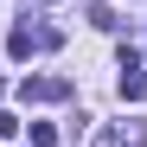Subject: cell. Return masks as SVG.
I'll return each instance as SVG.
<instances>
[{"mask_svg": "<svg viewBox=\"0 0 147 147\" xmlns=\"http://www.w3.org/2000/svg\"><path fill=\"white\" fill-rule=\"evenodd\" d=\"M90 147H147V134H141V121H109L90 134Z\"/></svg>", "mask_w": 147, "mask_h": 147, "instance_id": "1", "label": "cell"}, {"mask_svg": "<svg viewBox=\"0 0 147 147\" xmlns=\"http://www.w3.org/2000/svg\"><path fill=\"white\" fill-rule=\"evenodd\" d=\"M115 90H121V102H141V96H147V70H141L134 51H121V77H115Z\"/></svg>", "mask_w": 147, "mask_h": 147, "instance_id": "2", "label": "cell"}, {"mask_svg": "<svg viewBox=\"0 0 147 147\" xmlns=\"http://www.w3.org/2000/svg\"><path fill=\"white\" fill-rule=\"evenodd\" d=\"M58 96H70L64 77H26V102H58Z\"/></svg>", "mask_w": 147, "mask_h": 147, "instance_id": "3", "label": "cell"}, {"mask_svg": "<svg viewBox=\"0 0 147 147\" xmlns=\"http://www.w3.org/2000/svg\"><path fill=\"white\" fill-rule=\"evenodd\" d=\"M32 45H38V26H13V38H7L13 58H32Z\"/></svg>", "mask_w": 147, "mask_h": 147, "instance_id": "4", "label": "cell"}, {"mask_svg": "<svg viewBox=\"0 0 147 147\" xmlns=\"http://www.w3.org/2000/svg\"><path fill=\"white\" fill-rule=\"evenodd\" d=\"M32 147H58V128H51V121H32Z\"/></svg>", "mask_w": 147, "mask_h": 147, "instance_id": "5", "label": "cell"}, {"mask_svg": "<svg viewBox=\"0 0 147 147\" xmlns=\"http://www.w3.org/2000/svg\"><path fill=\"white\" fill-rule=\"evenodd\" d=\"M13 128H19V121H13V115H7V109H0V141H7V134H13Z\"/></svg>", "mask_w": 147, "mask_h": 147, "instance_id": "6", "label": "cell"}]
</instances>
